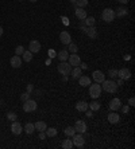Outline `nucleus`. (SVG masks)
<instances>
[{
    "mask_svg": "<svg viewBox=\"0 0 135 149\" xmlns=\"http://www.w3.org/2000/svg\"><path fill=\"white\" fill-rule=\"evenodd\" d=\"M68 63H69L72 67L80 66V63H81V59H80V56H78L77 54H70V55H69V58H68Z\"/></svg>",
    "mask_w": 135,
    "mask_h": 149,
    "instance_id": "nucleus-7",
    "label": "nucleus"
},
{
    "mask_svg": "<svg viewBox=\"0 0 135 149\" xmlns=\"http://www.w3.org/2000/svg\"><path fill=\"white\" fill-rule=\"evenodd\" d=\"M101 19H103L105 23H111V22L115 20V11L112 8H105L101 14Z\"/></svg>",
    "mask_w": 135,
    "mask_h": 149,
    "instance_id": "nucleus-3",
    "label": "nucleus"
},
{
    "mask_svg": "<svg viewBox=\"0 0 135 149\" xmlns=\"http://www.w3.org/2000/svg\"><path fill=\"white\" fill-rule=\"evenodd\" d=\"M62 81H64V82H66V81H68V75H62Z\"/></svg>",
    "mask_w": 135,
    "mask_h": 149,
    "instance_id": "nucleus-48",
    "label": "nucleus"
},
{
    "mask_svg": "<svg viewBox=\"0 0 135 149\" xmlns=\"http://www.w3.org/2000/svg\"><path fill=\"white\" fill-rule=\"evenodd\" d=\"M27 100H30V93H23V94H20V101L22 102H26Z\"/></svg>",
    "mask_w": 135,
    "mask_h": 149,
    "instance_id": "nucleus-37",
    "label": "nucleus"
},
{
    "mask_svg": "<svg viewBox=\"0 0 135 149\" xmlns=\"http://www.w3.org/2000/svg\"><path fill=\"white\" fill-rule=\"evenodd\" d=\"M78 27H80V30H82V31H84V30L86 28V26H85V23H84V22H80V24H78Z\"/></svg>",
    "mask_w": 135,
    "mask_h": 149,
    "instance_id": "nucleus-41",
    "label": "nucleus"
},
{
    "mask_svg": "<svg viewBox=\"0 0 135 149\" xmlns=\"http://www.w3.org/2000/svg\"><path fill=\"white\" fill-rule=\"evenodd\" d=\"M64 133L66 137H73V136L76 134V129L73 128V126H68V128H65Z\"/></svg>",
    "mask_w": 135,
    "mask_h": 149,
    "instance_id": "nucleus-27",
    "label": "nucleus"
},
{
    "mask_svg": "<svg viewBox=\"0 0 135 149\" xmlns=\"http://www.w3.org/2000/svg\"><path fill=\"white\" fill-rule=\"evenodd\" d=\"M23 130H25L27 134H32V133L35 132V128H34V124H31V122H27V124L25 125V128H23Z\"/></svg>",
    "mask_w": 135,
    "mask_h": 149,
    "instance_id": "nucleus-25",
    "label": "nucleus"
},
{
    "mask_svg": "<svg viewBox=\"0 0 135 149\" xmlns=\"http://www.w3.org/2000/svg\"><path fill=\"white\" fill-rule=\"evenodd\" d=\"M117 78H120V79L123 81H127L131 78V71L128 69H120V70H117Z\"/></svg>",
    "mask_w": 135,
    "mask_h": 149,
    "instance_id": "nucleus-8",
    "label": "nucleus"
},
{
    "mask_svg": "<svg viewBox=\"0 0 135 149\" xmlns=\"http://www.w3.org/2000/svg\"><path fill=\"white\" fill-rule=\"evenodd\" d=\"M101 86H100L99 83H93V85H89V95L93 98V100H96V98L100 97V94H101Z\"/></svg>",
    "mask_w": 135,
    "mask_h": 149,
    "instance_id": "nucleus-2",
    "label": "nucleus"
},
{
    "mask_svg": "<svg viewBox=\"0 0 135 149\" xmlns=\"http://www.w3.org/2000/svg\"><path fill=\"white\" fill-rule=\"evenodd\" d=\"M84 32L86 34V36L91 39H96L97 38V31L95 27H86L85 30H84Z\"/></svg>",
    "mask_w": 135,
    "mask_h": 149,
    "instance_id": "nucleus-18",
    "label": "nucleus"
},
{
    "mask_svg": "<svg viewBox=\"0 0 135 149\" xmlns=\"http://www.w3.org/2000/svg\"><path fill=\"white\" fill-rule=\"evenodd\" d=\"M127 14H128L127 8L126 7H119V8H116L115 17H124V16H127Z\"/></svg>",
    "mask_w": 135,
    "mask_h": 149,
    "instance_id": "nucleus-20",
    "label": "nucleus"
},
{
    "mask_svg": "<svg viewBox=\"0 0 135 149\" xmlns=\"http://www.w3.org/2000/svg\"><path fill=\"white\" fill-rule=\"evenodd\" d=\"M68 51L69 52H72V54H76V52L78 51V47H77V45H76V43H69V45H68Z\"/></svg>",
    "mask_w": 135,
    "mask_h": 149,
    "instance_id": "nucleus-32",
    "label": "nucleus"
},
{
    "mask_svg": "<svg viewBox=\"0 0 135 149\" xmlns=\"http://www.w3.org/2000/svg\"><path fill=\"white\" fill-rule=\"evenodd\" d=\"M82 22L85 23L86 27H95V23H96V20H95V17L93 16H86Z\"/></svg>",
    "mask_w": 135,
    "mask_h": 149,
    "instance_id": "nucleus-26",
    "label": "nucleus"
},
{
    "mask_svg": "<svg viewBox=\"0 0 135 149\" xmlns=\"http://www.w3.org/2000/svg\"><path fill=\"white\" fill-rule=\"evenodd\" d=\"M75 108L78 111H85V110H88V104H86L85 101H77Z\"/></svg>",
    "mask_w": 135,
    "mask_h": 149,
    "instance_id": "nucleus-19",
    "label": "nucleus"
},
{
    "mask_svg": "<svg viewBox=\"0 0 135 149\" xmlns=\"http://www.w3.org/2000/svg\"><path fill=\"white\" fill-rule=\"evenodd\" d=\"M88 109H91L92 111H97V110H100V104L96 102V101H93V102L88 104Z\"/></svg>",
    "mask_w": 135,
    "mask_h": 149,
    "instance_id": "nucleus-28",
    "label": "nucleus"
},
{
    "mask_svg": "<svg viewBox=\"0 0 135 149\" xmlns=\"http://www.w3.org/2000/svg\"><path fill=\"white\" fill-rule=\"evenodd\" d=\"M117 1H119V3H122V4H127L130 0H117Z\"/></svg>",
    "mask_w": 135,
    "mask_h": 149,
    "instance_id": "nucleus-47",
    "label": "nucleus"
},
{
    "mask_svg": "<svg viewBox=\"0 0 135 149\" xmlns=\"http://www.w3.org/2000/svg\"><path fill=\"white\" fill-rule=\"evenodd\" d=\"M32 90H34V86L32 85H27V93H31Z\"/></svg>",
    "mask_w": 135,
    "mask_h": 149,
    "instance_id": "nucleus-45",
    "label": "nucleus"
},
{
    "mask_svg": "<svg viewBox=\"0 0 135 149\" xmlns=\"http://www.w3.org/2000/svg\"><path fill=\"white\" fill-rule=\"evenodd\" d=\"M72 141H73V145L77 146V148H82L84 146V144H85V140H84V136L81 134V133H78V134H75L73 137H72Z\"/></svg>",
    "mask_w": 135,
    "mask_h": 149,
    "instance_id": "nucleus-6",
    "label": "nucleus"
},
{
    "mask_svg": "<svg viewBox=\"0 0 135 149\" xmlns=\"http://www.w3.org/2000/svg\"><path fill=\"white\" fill-rule=\"evenodd\" d=\"M7 118H8V121H16L18 116H16V113H14V111H8V113H7Z\"/></svg>",
    "mask_w": 135,
    "mask_h": 149,
    "instance_id": "nucleus-34",
    "label": "nucleus"
},
{
    "mask_svg": "<svg viewBox=\"0 0 135 149\" xmlns=\"http://www.w3.org/2000/svg\"><path fill=\"white\" fill-rule=\"evenodd\" d=\"M69 55H70V54H69V51H68V50H61V51L57 54V58L60 59L61 62H65V61H68Z\"/></svg>",
    "mask_w": 135,
    "mask_h": 149,
    "instance_id": "nucleus-21",
    "label": "nucleus"
},
{
    "mask_svg": "<svg viewBox=\"0 0 135 149\" xmlns=\"http://www.w3.org/2000/svg\"><path fill=\"white\" fill-rule=\"evenodd\" d=\"M70 3L72 4H76V0H70Z\"/></svg>",
    "mask_w": 135,
    "mask_h": 149,
    "instance_id": "nucleus-50",
    "label": "nucleus"
},
{
    "mask_svg": "<svg viewBox=\"0 0 135 149\" xmlns=\"http://www.w3.org/2000/svg\"><path fill=\"white\" fill-rule=\"evenodd\" d=\"M84 113L86 114V117H92V116H93V111L92 110H85Z\"/></svg>",
    "mask_w": 135,
    "mask_h": 149,
    "instance_id": "nucleus-43",
    "label": "nucleus"
},
{
    "mask_svg": "<svg viewBox=\"0 0 135 149\" xmlns=\"http://www.w3.org/2000/svg\"><path fill=\"white\" fill-rule=\"evenodd\" d=\"M107 118H108V122H110V124H117V122L120 121L119 114H117L116 111H112V110H111V113H108Z\"/></svg>",
    "mask_w": 135,
    "mask_h": 149,
    "instance_id": "nucleus-16",
    "label": "nucleus"
},
{
    "mask_svg": "<svg viewBox=\"0 0 135 149\" xmlns=\"http://www.w3.org/2000/svg\"><path fill=\"white\" fill-rule=\"evenodd\" d=\"M29 51H31L32 54H37V52L41 51V43H39L38 40H31L29 43Z\"/></svg>",
    "mask_w": 135,
    "mask_h": 149,
    "instance_id": "nucleus-11",
    "label": "nucleus"
},
{
    "mask_svg": "<svg viewBox=\"0 0 135 149\" xmlns=\"http://www.w3.org/2000/svg\"><path fill=\"white\" fill-rule=\"evenodd\" d=\"M22 56H23V61L25 62H30V61H32V52L31 51H26L22 54Z\"/></svg>",
    "mask_w": 135,
    "mask_h": 149,
    "instance_id": "nucleus-30",
    "label": "nucleus"
},
{
    "mask_svg": "<svg viewBox=\"0 0 135 149\" xmlns=\"http://www.w3.org/2000/svg\"><path fill=\"white\" fill-rule=\"evenodd\" d=\"M86 16H88V15H86V11L84 10V8H76V17H77V19L84 20Z\"/></svg>",
    "mask_w": 135,
    "mask_h": 149,
    "instance_id": "nucleus-22",
    "label": "nucleus"
},
{
    "mask_svg": "<svg viewBox=\"0 0 135 149\" xmlns=\"http://www.w3.org/2000/svg\"><path fill=\"white\" fill-rule=\"evenodd\" d=\"M62 148L64 149H72L73 148V141L69 140V139L64 140V141H62Z\"/></svg>",
    "mask_w": 135,
    "mask_h": 149,
    "instance_id": "nucleus-33",
    "label": "nucleus"
},
{
    "mask_svg": "<svg viewBox=\"0 0 135 149\" xmlns=\"http://www.w3.org/2000/svg\"><path fill=\"white\" fill-rule=\"evenodd\" d=\"M120 109H122V111H123V113H126V114H127L128 110H130V106H127V105H126V106H120Z\"/></svg>",
    "mask_w": 135,
    "mask_h": 149,
    "instance_id": "nucleus-38",
    "label": "nucleus"
},
{
    "mask_svg": "<svg viewBox=\"0 0 135 149\" xmlns=\"http://www.w3.org/2000/svg\"><path fill=\"white\" fill-rule=\"evenodd\" d=\"M75 129L77 133L84 134V133L86 132V124L82 121V120H78V121H76V124H75Z\"/></svg>",
    "mask_w": 135,
    "mask_h": 149,
    "instance_id": "nucleus-10",
    "label": "nucleus"
},
{
    "mask_svg": "<svg viewBox=\"0 0 135 149\" xmlns=\"http://www.w3.org/2000/svg\"><path fill=\"white\" fill-rule=\"evenodd\" d=\"M19 1H25V0H19Z\"/></svg>",
    "mask_w": 135,
    "mask_h": 149,
    "instance_id": "nucleus-51",
    "label": "nucleus"
},
{
    "mask_svg": "<svg viewBox=\"0 0 135 149\" xmlns=\"http://www.w3.org/2000/svg\"><path fill=\"white\" fill-rule=\"evenodd\" d=\"M23 52H25V47H23V46H18V47L15 49V54H16V55L20 56Z\"/></svg>",
    "mask_w": 135,
    "mask_h": 149,
    "instance_id": "nucleus-36",
    "label": "nucleus"
},
{
    "mask_svg": "<svg viewBox=\"0 0 135 149\" xmlns=\"http://www.w3.org/2000/svg\"><path fill=\"white\" fill-rule=\"evenodd\" d=\"M11 132L14 133V134L19 136L22 132H23V126H22L18 121H12V125H11Z\"/></svg>",
    "mask_w": 135,
    "mask_h": 149,
    "instance_id": "nucleus-12",
    "label": "nucleus"
},
{
    "mask_svg": "<svg viewBox=\"0 0 135 149\" xmlns=\"http://www.w3.org/2000/svg\"><path fill=\"white\" fill-rule=\"evenodd\" d=\"M45 133H46V137H54V136H57V129L56 128H46Z\"/></svg>",
    "mask_w": 135,
    "mask_h": 149,
    "instance_id": "nucleus-29",
    "label": "nucleus"
},
{
    "mask_svg": "<svg viewBox=\"0 0 135 149\" xmlns=\"http://www.w3.org/2000/svg\"><path fill=\"white\" fill-rule=\"evenodd\" d=\"M49 56L50 58H54V56H57V52L54 51V50H49Z\"/></svg>",
    "mask_w": 135,
    "mask_h": 149,
    "instance_id": "nucleus-39",
    "label": "nucleus"
},
{
    "mask_svg": "<svg viewBox=\"0 0 135 149\" xmlns=\"http://www.w3.org/2000/svg\"><path fill=\"white\" fill-rule=\"evenodd\" d=\"M1 35H3V27L0 26V36H1Z\"/></svg>",
    "mask_w": 135,
    "mask_h": 149,
    "instance_id": "nucleus-49",
    "label": "nucleus"
},
{
    "mask_svg": "<svg viewBox=\"0 0 135 149\" xmlns=\"http://www.w3.org/2000/svg\"><path fill=\"white\" fill-rule=\"evenodd\" d=\"M46 139V133L45 132H39V140H45Z\"/></svg>",
    "mask_w": 135,
    "mask_h": 149,
    "instance_id": "nucleus-42",
    "label": "nucleus"
},
{
    "mask_svg": "<svg viewBox=\"0 0 135 149\" xmlns=\"http://www.w3.org/2000/svg\"><path fill=\"white\" fill-rule=\"evenodd\" d=\"M76 8H85L88 6V0H76Z\"/></svg>",
    "mask_w": 135,
    "mask_h": 149,
    "instance_id": "nucleus-31",
    "label": "nucleus"
},
{
    "mask_svg": "<svg viewBox=\"0 0 135 149\" xmlns=\"http://www.w3.org/2000/svg\"><path fill=\"white\" fill-rule=\"evenodd\" d=\"M120 106H122V102L119 98H114V100L110 101V109L112 111H117L120 109Z\"/></svg>",
    "mask_w": 135,
    "mask_h": 149,
    "instance_id": "nucleus-15",
    "label": "nucleus"
},
{
    "mask_svg": "<svg viewBox=\"0 0 135 149\" xmlns=\"http://www.w3.org/2000/svg\"><path fill=\"white\" fill-rule=\"evenodd\" d=\"M80 67H81V70H86L88 69V65L86 63H80Z\"/></svg>",
    "mask_w": 135,
    "mask_h": 149,
    "instance_id": "nucleus-44",
    "label": "nucleus"
},
{
    "mask_svg": "<svg viewBox=\"0 0 135 149\" xmlns=\"http://www.w3.org/2000/svg\"><path fill=\"white\" fill-rule=\"evenodd\" d=\"M123 82H124V81L119 78V79H117V82H116V85H117V86H122V85H123Z\"/></svg>",
    "mask_w": 135,
    "mask_h": 149,
    "instance_id": "nucleus-46",
    "label": "nucleus"
},
{
    "mask_svg": "<svg viewBox=\"0 0 135 149\" xmlns=\"http://www.w3.org/2000/svg\"><path fill=\"white\" fill-rule=\"evenodd\" d=\"M92 78L96 83H101L104 79H105V75H104V73L101 70H95L92 73Z\"/></svg>",
    "mask_w": 135,
    "mask_h": 149,
    "instance_id": "nucleus-9",
    "label": "nucleus"
},
{
    "mask_svg": "<svg viewBox=\"0 0 135 149\" xmlns=\"http://www.w3.org/2000/svg\"><path fill=\"white\" fill-rule=\"evenodd\" d=\"M37 102L34 100H27L26 102H23V110L26 113H32V111L37 110Z\"/></svg>",
    "mask_w": 135,
    "mask_h": 149,
    "instance_id": "nucleus-5",
    "label": "nucleus"
},
{
    "mask_svg": "<svg viewBox=\"0 0 135 149\" xmlns=\"http://www.w3.org/2000/svg\"><path fill=\"white\" fill-rule=\"evenodd\" d=\"M57 70H58V73H60L61 75H70L72 66L65 61V62H60V65L57 66Z\"/></svg>",
    "mask_w": 135,
    "mask_h": 149,
    "instance_id": "nucleus-4",
    "label": "nucleus"
},
{
    "mask_svg": "<svg viewBox=\"0 0 135 149\" xmlns=\"http://www.w3.org/2000/svg\"><path fill=\"white\" fill-rule=\"evenodd\" d=\"M78 83H80V86H89L91 85V78L86 75H81L78 78Z\"/></svg>",
    "mask_w": 135,
    "mask_h": 149,
    "instance_id": "nucleus-23",
    "label": "nucleus"
},
{
    "mask_svg": "<svg viewBox=\"0 0 135 149\" xmlns=\"http://www.w3.org/2000/svg\"><path fill=\"white\" fill-rule=\"evenodd\" d=\"M101 89H104L107 93H115L117 90V85L114 79H104L101 82Z\"/></svg>",
    "mask_w": 135,
    "mask_h": 149,
    "instance_id": "nucleus-1",
    "label": "nucleus"
},
{
    "mask_svg": "<svg viewBox=\"0 0 135 149\" xmlns=\"http://www.w3.org/2000/svg\"><path fill=\"white\" fill-rule=\"evenodd\" d=\"M82 74V70L80 66H75V67H72V71H70V75L73 79H78L80 77H81Z\"/></svg>",
    "mask_w": 135,
    "mask_h": 149,
    "instance_id": "nucleus-17",
    "label": "nucleus"
},
{
    "mask_svg": "<svg viewBox=\"0 0 135 149\" xmlns=\"http://www.w3.org/2000/svg\"><path fill=\"white\" fill-rule=\"evenodd\" d=\"M108 75H110L111 79H114V78H117V70H116V69L108 70Z\"/></svg>",
    "mask_w": 135,
    "mask_h": 149,
    "instance_id": "nucleus-35",
    "label": "nucleus"
},
{
    "mask_svg": "<svg viewBox=\"0 0 135 149\" xmlns=\"http://www.w3.org/2000/svg\"><path fill=\"white\" fill-rule=\"evenodd\" d=\"M34 128H35V130H38V132H45L47 128V125L46 122H43V121H38L34 124Z\"/></svg>",
    "mask_w": 135,
    "mask_h": 149,
    "instance_id": "nucleus-24",
    "label": "nucleus"
},
{
    "mask_svg": "<svg viewBox=\"0 0 135 149\" xmlns=\"http://www.w3.org/2000/svg\"><path fill=\"white\" fill-rule=\"evenodd\" d=\"M10 65L14 67V69H19V67L22 66V58L19 55H14L10 59Z\"/></svg>",
    "mask_w": 135,
    "mask_h": 149,
    "instance_id": "nucleus-14",
    "label": "nucleus"
},
{
    "mask_svg": "<svg viewBox=\"0 0 135 149\" xmlns=\"http://www.w3.org/2000/svg\"><path fill=\"white\" fill-rule=\"evenodd\" d=\"M134 105H135V100H134V97H131L128 100V106H134Z\"/></svg>",
    "mask_w": 135,
    "mask_h": 149,
    "instance_id": "nucleus-40",
    "label": "nucleus"
},
{
    "mask_svg": "<svg viewBox=\"0 0 135 149\" xmlns=\"http://www.w3.org/2000/svg\"><path fill=\"white\" fill-rule=\"evenodd\" d=\"M60 40H61V43L62 45H69L72 42V36H70V34L68 31H62L60 34Z\"/></svg>",
    "mask_w": 135,
    "mask_h": 149,
    "instance_id": "nucleus-13",
    "label": "nucleus"
}]
</instances>
